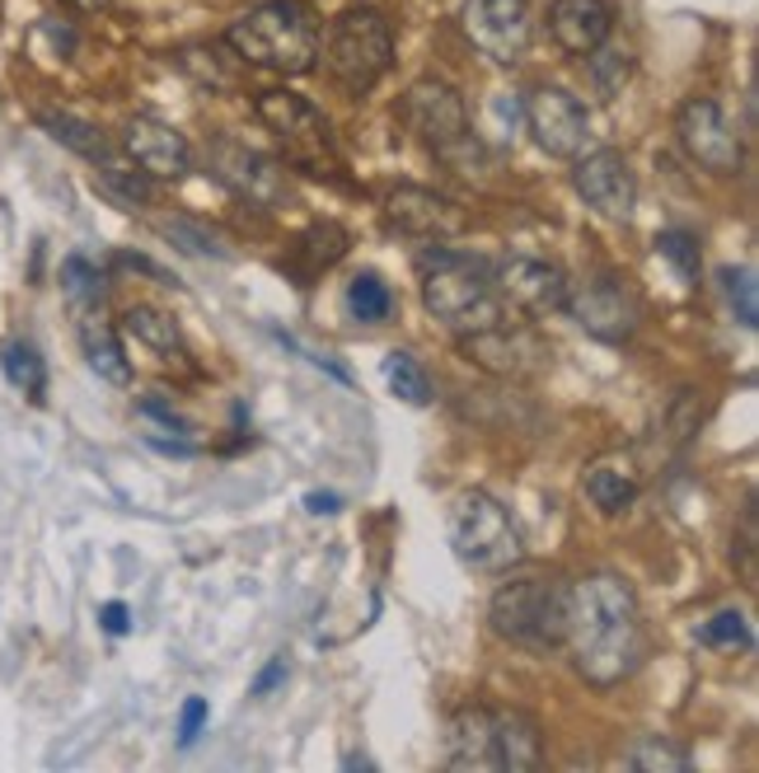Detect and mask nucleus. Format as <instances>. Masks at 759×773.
<instances>
[{"mask_svg": "<svg viewBox=\"0 0 759 773\" xmlns=\"http://www.w3.org/2000/svg\"><path fill=\"white\" fill-rule=\"evenodd\" d=\"M165 235H169V239H184V244H188V254H220L216 239H211V235H203V231H197V225H188V221H174V225H165Z\"/></svg>", "mask_w": 759, "mask_h": 773, "instance_id": "obj_39", "label": "nucleus"}, {"mask_svg": "<svg viewBox=\"0 0 759 773\" xmlns=\"http://www.w3.org/2000/svg\"><path fill=\"white\" fill-rule=\"evenodd\" d=\"M633 76V57L623 48H595L591 52V85L600 99H614Z\"/></svg>", "mask_w": 759, "mask_h": 773, "instance_id": "obj_33", "label": "nucleus"}, {"mask_svg": "<svg viewBox=\"0 0 759 773\" xmlns=\"http://www.w3.org/2000/svg\"><path fill=\"white\" fill-rule=\"evenodd\" d=\"M207 169L216 174V184H226L235 197L254 202V207H277L286 202V174L277 160L230 141V136H216L207 146Z\"/></svg>", "mask_w": 759, "mask_h": 773, "instance_id": "obj_13", "label": "nucleus"}, {"mask_svg": "<svg viewBox=\"0 0 759 773\" xmlns=\"http://www.w3.org/2000/svg\"><path fill=\"white\" fill-rule=\"evenodd\" d=\"M338 507H343L338 492H309V497H305V511H315V516H333Z\"/></svg>", "mask_w": 759, "mask_h": 773, "instance_id": "obj_42", "label": "nucleus"}, {"mask_svg": "<svg viewBox=\"0 0 759 773\" xmlns=\"http://www.w3.org/2000/svg\"><path fill=\"white\" fill-rule=\"evenodd\" d=\"M718 286H722V301L731 305L736 324L755 329L759 324V291H755V272L750 267H722L718 272Z\"/></svg>", "mask_w": 759, "mask_h": 773, "instance_id": "obj_31", "label": "nucleus"}, {"mask_svg": "<svg viewBox=\"0 0 759 773\" xmlns=\"http://www.w3.org/2000/svg\"><path fill=\"white\" fill-rule=\"evenodd\" d=\"M657 248H661V258L671 263L684 282L699 277V239L689 235V231H666V235L657 239Z\"/></svg>", "mask_w": 759, "mask_h": 773, "instance_id": "obj_36", "label": "nucleus"}, {"mask_svg": "<svg viewBox=\"0 0 759 773\" xmlns=\"http://www.w3.org/2000/svg\"><path fill=\"white\" fill-rule=\"evenodd\" d=\"M460 29L497 66H516L530 48V6L525 0H464Z\"/></svg>", "mask_w": 759, "mask_h": 773, "instance_id": "obj_11", "label": "nucleus"}, {"mask_svg": "<svg viewBox=\"0 0 759 773\" xmlns=\"http://www.w3.org/2000/svg\"><path fill=\"white\" fill-rule=\"evenodd\" d=\"M80 348H85V361L89 371L108 384H127L131 380V366H127V352L118 343V329L103 324L99 314H85L80 320Z\"/></svg>", "mask_w": 759, "mask_h": 773, "instance_id": "obj_24", "label": "nucleus"}, {"mask_svg": "<svg viewBox=\"0 0 759 773\" xmlns=\"http://www.w3.org/2000/svg\"><path fill=\"white\" fill-rule=\"evenodd\" d=\"M394 66V33L375 10H347L328 33V76L347 95H371Z\"/></svg>", "mask_w": 759, "mask_h": 773, "instance_id": "obj_6", "label": "nucleus"}, {"mask_svg": "<svg viewBox=\"0 0 759 773\" xmlns=\"http://www.w3.org/2000/svg\"><path fill=\"white\" fill-rule=\"evenodd\" d=\"M385 212H390V221L398 225V231L413 235V239L445 244V239H455L464 231V212L451 197H441L432 188H394Z\"/></svg>", "mask_w": 759, "mask_h": 773, "instance_id": "obj_18", "label": "nucleus"}, {"mask_svg": "<svg viewBox=\"0 0 759 773\" xmlns=\"http://www.w3.org/2000/svg\"><path fill=\"white\" fill-rule=\"evenodd\" d=\"M61 6H71L80 14H99V10H108V0H61Z\"/></svg>", "mask_w": 759, "mask_h": 773, "instance_id": "obj_43", "label": "nucleus"}, {"mask_svg": "<svg viewBox=\"0 0 759 773\" xmlns=\"http://www.w3.org/2000/svg\"><path fill=\"white\" fill-rule=\"evenodd\" d=\"M385 384H390V390L404 399V403H413V408L432 403V380H427V371H422L408 352H390V356H385Z\"/></svg>", "mask_w": 759, "mask_h": 773, "instance_id": "obj_32", "label": "nucleus"}, {"mask_svg": "<svg viewBox=\"0 0 759 773\" xmlns=\"http://www.w3.org/2000/svg\"><path fill=\"white\" fill-rule=\"evenodd\" d=\"M0 366H6V380L14 384V390H24V399H33V403L48 399V366H42L33 343H6Z\"/></svg>", "mask_w": 759, "mask_h": 773, "instance_id": "obj_28", "label": "nucleus"}, {"mask_svg": "<svg viewBox=\"0 0 759 773\" xmlns=\"http://www.w3.org/2000/svg\"><path fill=\"white\" fill-rule=\"evenodd\" d=\"M347 314L356 324H385L394 320V291L375 272H356L347 282Z\"/></svg>", "mask_w": 759, "mask_h": 773, "instance_id": "obj_27", "label": "nucleus"}, {"mask_svg": "<svg viewBox=\"0 0 759 773\" xmlns=\"http://www.w3.org/2000/svg\"><path fill=\"white\" fill-rule=\"evenodd\" d=\"M169 61L193 85L211 89V95H235V89H239V66L244 61H230V52L220 48V42H193V48H178Z\"/></svg>", "mask_w": 759, "mask_h": 773, "instance_id": "obj_23", "label": "nucleus"}, {"mask_svg": "<svg viewBox=\"0 0 759 773\" xmlns=\"http://www.w3.org/2000/svg\"><path fill=\"white\" fill-rule=\"evenodd\" d=\"M286 679V656H273L263 671H258V679H254V698H263V694H273L277 685Z\"/></svg>", "mask_w": 759, "mask_h": 773, "instance_id": "obj_40", "label": "nucleus"}, {"mask_svg": "<svg viewBox=\"0 0 759 773\" xmlns=\"http://www.w3.org/2000/svg\"><path fill=\"white\" fill-rule=\"evenodd\" d=\"M122 329L137 337L141 348L160 352V356H174L178 348H184V333H178V324L169 320L165 310H155V305H131V310L122 314Z\"/></svg>", "mask_w": 759, "mask_h": 773, "instance_id": "obj_26", "label": "nucleus"}, {"mask_svg": "<svg viewBox=\"0 0 759 773\" xmlns=\"http://www.w3.org/2000/svg\"><path fill=\"white\" fill-rule=\"evenodd\" d=\"M731 558L741 562L746 581H755V497H750L746 511H741V535H736V549H731Z\"/></svg>", "mask_w": 759, "mask_h": 773, "instance_id": "obj_37", "label": "nucleus"}, {"mask_svg": "<svg viewBox=\"0 0 759 773\" xmlns=\"http://www.w3.org/2000/svg\"><path fill=\"white\" fill-rule=\"evenodd\" d=\"M572 188L591 212H600L605 221H629L633 216L638 184H633V169L619 150H595V155H586V160H576Z\"/></svg>", "mask_w": 759, "mask_h": 773, "instance_id": "obj_17", "label": "nucleus"}, {"mask_svg": "<svg viewBox=\"0 0 759 773\" xmlns=\"http://www.w3.org/2000/svg\"><path fill=\"white\" fill-rule=\"evenodd\" d=\"M258 123L282 141L286 160L309 169V174H328L333 169V141H328V123L319 118V108L292 95V89H263L254 99Z\"/></svg>", "mask_w": 759, "mask_h": 773, "instance_id": "obj_8", "label": "nucleus"}, {"mask_svg": "<svg viewBox=\"0 0 759 773\" xmlns=\"http://www.w3.org/2000/svg\"><path fill=\"white\" fill-rule=\"evenodd\" d=\"M300 248H305L309 267H333V263L347 254V235H343L333 221H324V225H309L305 239H300Z\"/></svg>", "mask_w": 759, "mask_h": 773, "instance_id": "obj_35", "label": "nucleus"}, {"mask_svg": "<svg viewBox=\"0 0 759 773\" xmlns=\"http://www.w3.org/2000/svg\"><path fill=\"white\" fill-rule=\"evenodd\" d=\"M497 295H506L516 310L534 314V320H544V314H558L568 305V277L563 267H553L534 254H511L497 263Z\"/></svg>", "mask_w": 759, "mask_h": 773, "instance_id": "obj_16", "label": "nucleus"}, {"mask_svg": "<svg viewBox=\"0 0 759 773\" xmlns=\"http://www.w3.org/2000/svg\"><path fill=\"white\" fill-rule=\"evenodd\" d=\"M525 123H530L534 146L544 155H553V160H576V155L586 150L591 118L568 89H553V85L534 89L530 104H525Z\"/></svg>", "mask_w": 759, "mask_h": 773, "instance_id": "obj_14", "label": "nucleus"}, {"mask_svg": "<svg viewBox=\"0 0 759 773\" xmlns=\"http://www.w3.org/2000/svg\"><path fill=\"white\" fill-rule=\"evenodd\" d=\"M694 638L703 647H750L755 633H750V619H746L741 609H718L708 624H699Z\"/></svg>", "mask_w": 759, "mask_h": 773, "instance_id": "obj_34", "label": "nucleus"}, {"mask_svg": "<svg viewBox=\"0 0 759 773\" xmlns=\"http://www.w3.org/2000/svg\"><path fill=\"white\" fill-rule=\"evenodd\" d=\"M629 769L638 773H689V750L666 736H642L629 750Z\"/></svg>", "mask_w": 759, "mask_h": 773, "instance_id": "obj_30", "label": "nucleus"}, {"mask_svg": "<svg viewBox=\"0 0 759 773\" xmlns=\"http://www.w3.org/2000/svg\"><path fill=\"white\" fill-rule=\"evenodd\" d=\"M203 726H207V703L203 698H188L184 713H178V745H193L197 736H203Z\"/></svg>", "mask_w": 759, "mask_h": 773, "instance_id": "obj_38", "label": "nucleus"}, {"mask_svg": "<svg viewBox=\"0 0 759 773\" xmlns=\"http://www.w3.org/2000/svg\"><path fill=\"white\" fill-rule=\"evenodd\" d=\"M676 136L689 160L703 165L708 174H736L746 160L741 136L731 131V123L722 118V108L712 99H684L676 112Z\"/></svg>", "mask_w": 759, "mask_h": 773, "instance_id": "obj_12", "label": "nucleus"}, {"mask_svg": "<svg viewBox=\"0 0 759 773\" xmlns=\"http://www.w3.org/2000/svg\"><path fill=\"white\" fill-rule=\"evenodd\" d=\"M319 14L305 0H263V6L244 10L226 29V48L258 71L277 76H305L319 61Z\"/></svg>", "mask_w": 759, "mask_h": 773, "instance_id": "obj_2", "label": "nucleus"}, {"mask_svg": "<svg viewBox=\"0 0 759 773\" xmlns=\"http://www.w3.org/2000/svg\"><path fill=\"white\" fill-rule=\"evenodd\" d=\"M582 488L591 502L605 511V516H619V511H629L633 507V497H638V473L619 460V454H610V460H595L586 473H582Z\"/></svg>", "mask_w": 759, "mask_h": 773, "instance_id": "obj_25", "label": "nucleus"}, {"mask_svg": "<svg viewBox=\"0 0 759 773\" xmlns=\"http://www.w3.org/2000/svg\"><path fill=\"white\" fill-rule=\"evenodd\" d=\"M122 150L146 178H160V184H178V178H188V169H193L188 136L160 118H127Z\"/></svg>", "mask_w": 759, "mask_h": 773, "instance_id": "obj_15", "label": "nucleus"}, {"mask_svg": "<svg viewBox=\"0 0 759 773\" xmlns=\"http://www.w3.org/2000/svg\"><path fill=\"white\" fill-rule=\"evenodd\" d=\"M404 123L427 141L441 160H464V155H479L474 146V127H469V108L460 99L455 85H445L436 76H422L404 89Z\"/></svg>", "mask_w": 759, "mask_h": 773, "instance_id": "obj_7", "label": "nucleus"}, {"mask_svg": "<svg viewBox=\"0 0 759 773\" xmlns=\"http://www.w3.org/2000/svg\"><path fill=\"white\" fill-rule=\"evenodd\" d=\"M61 291H66V301H71L76 310H95V305H103V272L89 258L71 254L61 263Z\"/></svg>", "mask_w": 759, "mask_h": 773, "instance_id": "obj_29", "label": "nucleus"}, {"mask_svg": "<svg viewBox=\"0 0 759 773\" xmlns=\"http://www.w3.org/2000/svg\"><path fill=\"white\" fill-rule=\"evenodd\" d=\"M464 343H469V352H474L479 366L497 371V375H525L534 361H544V352L534 348L525 333H511L506 324L487 329V333H479V337H464Z\"/></svg>", "mask_w": 759, "mask_h": 773, "instance_id": "obj_22", "label": "nucleus"}, {"mask_svg": "<svg viewBox=\"0 0 759 773\" xmlns=\"http://www.w3.org/2000/svg\"><path fill=\"white\" fill-rule=\"evenodd\" d=\"M99 624H103V633H114V638H122L127 624H131V614H127V605H122V600H114V605H103V609H99Z\"/></svg>", "mask_w": 759, "mask_h": 773, "instance_id": "obj_41", "label": "nucleus"}, {"mask_svg": "<svg viewBox=\"0 0 759 773\" xmlns=\"http://www.w3.org/2000/svg\"><path fill=\"white\" fill-rule=\"evenodd\" d=\"M576 324H582L600 343H629L638 333V295L629 291V282L614 277V272H595L582 286H568V305H563Z\"/></svg>", "mask_w": 759, "mask_h": 773, "instance_id": "obj_10", "label": "nucleus"}, {"mask_svg": "<svg viewBox=\"0 0 759 773\" xmlns=\"http://www.w3.org/2000/svg\"><path fill=\"white\" fill-rule=\"evenodd\" d=\"M445 764L464 773H497L493 769V708H460L445 722Z\"/></svg>", "mask_w": 759, "mask_h": 773, "instance_id": "obj_21", "label": "nucleus"}, {"mask_svg": "<svg viewBox=\"0 0 759 773\" xmlns=\"http://www.w3.org/2000/svg\"><path fill=\"white\" fill-rule=\"evenodd\" d=\"M610 29H614V14L605 0H553L549 6V33L572 57H591L595 48H605Z\"/></svg>", "mask_w": 759, "mask_h": 773, "instance_id": "obj_19", "label": "nucleus"}, {"mask_svg": "<svg viewBox=\"0 0 759 773\" xmlns=\"http://www.w3.org/2000/svg\"><path fill=\"white\" fill-rule=\"evenodd\" d=\"M487 624L497 638L530 647V652H553L568 638V586L544 581V577H525V581H506L493 605H487Z\"/></svg>", "mask_w": 759, "mask_h": 773, "instance_id": "obj_4", "label": "nucleus"}, {"mask_svg": "<svg viewBox=\"0 0 759 773\" xmlns=\"http://www.w3.org/2000/svg\"><path fill=\"white\" fill-rule=\"evenodd\" d=\"M544 764V732L521 708H493V769L530 773Z\"/></svg>", "mask_w": 759, "mask_h": 773, "instance_id": "obj_20", "label": "nucleus"}, {"mask_svg": "<svg viewBox=\"0 0 759 773\" xmlns=\"http://www.w3.org/2000/svg\"><path fill=\"white\" fill-rule=\"evenodd\" d=\"M38 127L52 136V141H61L66 150H76L85 155L89 165L99 169V178L108 184V193H118L122 202H131V207H141V202H150V178L127 160V155L108 141V136L99 127H89L80 118H71V112H52V108H42L38 112Z\"/></svg>", "mask_w": 759, "mask_h": 773, "instance_id": "obj_9", "label": "nucleus"}, {"mask_svg": "<svg viewBox=\"0 0 759 773\" xmlns=\"http://www.w3.org/2000/svg\"><path fill=\"white\" fill-rule=\"evenodd\" d=\"M417 267H422V305L451 333L479 337L487 329L506 324L497 282L487 277V267L479 258L455 254V248H427Z\"/></svg>", "mask_w": 759, "mask_h": 773, "instance_id": "obj_3", "label": "nucleus"}, {"mask_svg": "<svg viewBox=\"0 0 759 773\" xmlns=\"http://www.w3.org/2000/svg\"><path fill=\"white\" fill-rule=\"evenodd\" d=\"M445 535H451L455 558L474 573H506L521 562V535L511 526V511L479 488L460 492L445 507Z\"/></svg>", "mask_w": 759, "mask_h": 773, "instance_id": "obj_5", "label": "nucleus"}, {"mask_svg": "<svg viewBox=\"0 0 759 773\" xmlns=\"http://www.w3.org/2000/svg\"><path fill=\"white\" fill-rule=\"evenodd\" d=\"M576 675L595 689H610L642 666V614L633 586L619 573H591L568 586V638Z\"/></svg>", "mask_w": 759, "mask_h": 773, "instance_id": "obj_1", "label": "nucleus"}]
</instances>
